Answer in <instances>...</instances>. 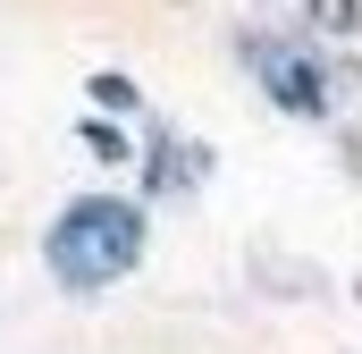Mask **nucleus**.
<instances>
[{
    "mask_svg": "<svg viewBox=\"0 0 362 354\" xmlns=\"http://www.w3.org/2000/svg\"><path fill=\"white\" fill-rule=\"evenodd\" d=\"M42 262H51L59 287H76V295L118 287L127 270L144 262V211H135V202H118V194H76V202L51 219Z\"/></svg>",
    "mask_w": 362,
    "mask_h": 354,
    "instance_id": "1",
    "label": "nucleus"
}]
</instances>
